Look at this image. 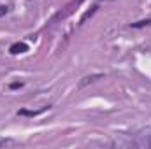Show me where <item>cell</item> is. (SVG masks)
Wrapping results in <instances>:
<instances>
[{
	"label": "cell",
	"mask_w": 151,
	"mask_h": 149,
	"mask_svg": "<svg viewBox=\"0 0 151 149\" xmlns=\"http://www.w3.org/2000/svg\"><path fill=\"white\" fill-rule=\"evenodd\" d=\"M95 9H97V7H91V11H88V12H86V14H84V16L81 18V23H84V21H86V19H88V18H90V16H91L93 12H95Z\"/></svg>",
	"instance_id": "3"
},
{
	"label": "cell",
	"mask_w": 151,
	"mask_h": 149,
	"mask_svg": "<svg viewBox=\"0 0 151 149\" xmlns=\"http://www.w3.org/2000/svg\"><path fill=\"white\" fill-rule=\"evenodd\" d=\"M7 11H9V7H7V5H0V18H2V16H5V14H7Z\"/></svg>",
	"instance_id": "5"
},
{
	"label": "cell",
	"mask_w": 151,
	"mask_h": 149,
	"mask_svg": "<svg viewBox=\"0 0 151 149\" xmlns=\"http://www.w3.org/2000/svg\"><path fill=\"white\" fill-rule=\"evenodd\" d=\"M9 144H12L11 139H2V137H0V148H5V146H9Z\"/></svg>",
	"instance_id": "4"
},
{
	"label": "cell",
	"mask_w": 151,
	"mask_h": 149,
	"mask_svg": "<svg viewBox=\"0 0 151 149\" xmlns=\"http://www.w3.org/2000/svg\"><path fill=\"white\" fill-rule=\"evenodd\" d=\"M11 54H19V53H25V51H28V46L25 44V42H14L12 46H11Z\"/></svg>",
	"instance_id": "2"
},
{
	"label": "cell",
	"mask_w": 151,
	"mask_h": 149,
	"mask_svg": "<svg viewBox=\"0 0 151 149\" xmlns=\"http://www.w3.org/2000/svg\"><path fill=\"white\" fill-rule=\"evenodd\" d=\"M134 144L137 148H151V126H146L135 133Z\"/></svg>",
	"instance_id": "1"
}]
</instances>
